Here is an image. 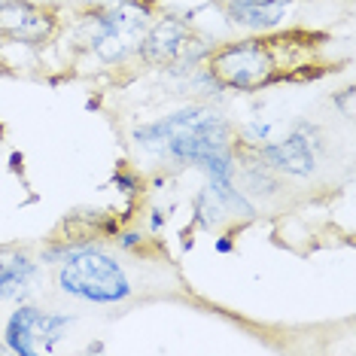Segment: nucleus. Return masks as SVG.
<instances>
[{
    "instance_id": "obj_1",
    "label": "nucleus",
    "mask_w": 356,
    "mask_h": 356,
    "mask_svg": "<svg viewBox=\"0 0 356 356\" xmlns=\"http://www.w3.org/2000/svg\"><path fill=\"white\" fill-rule=\"evenodd\" d=\"M55 289L70 302L92 307H119L137 296V283L128 265L110 253L104 241H95L55 265Z\"/></svg>"
},
{
    "instance_id": "obj_2",
    "label": "nucleus",
    "mask_w": 356,
    "mask_h": 356,
    "mask_svg": "<svg viewBox=\"0 0 356 356\" xmlns=\"http://www.w3.org/2000/svg\"><path fill=\"white\" fill-rule=\"evenodd\" d=\"M156 19L152 0H122L116 6H86L76 19L79 43L104 67L137 61V46Z\"/></svg>"
},
{
    "instance_id": "obj_3",
    "label": "nucleus",
    "mask_w": 356,
    "mask_h": 356,
    "mask_svg": "<svg viewBox=\"0 0 356 356\" xmlns=\"http://www.w3.org/2000/svg\"><path fill=\"white\" fill-rule=\"evenodd\" d=\"M207 67L225 92H241V95L262 92V88L283 79V70L277 64V55H274L268 34L265 37L247 34V37L213 46Z\"/></svg>"
},
{
    "instance_id": "obj_4",
    "label": "nucleus",
    "mask_w": 356,
    "mask_h": 356,
    "mask_svg": "<svg viewBox=\"0 0 356 356\" xmlns=\"http://www.w3.org/2000/svg\"><path fill=\"white\" fill-rule=\"evenodd\" d=\"M74 323V314L49 311L34 302H15V307L3 317L0 338L10 347V356H43L55 353V347Z\"/></svg>"
},
{
    "instance_id": "obj_5",
    "label": "nucleus",
    "mask_w": 356,
    "mask_h": 356,
    "mask_svg": "<svg viewBox=\"0 0 356 356\" xmlns=\"http://www.w3.org/2000/svg\"><path fill=\"white\" fill-rule=\"evenodd\" d=\"M326 156V137L320 125L296 119L283 134L256 149V159L268 165L280 180H307Z\"/></svg>"
},
{
    "instance_id": "obj_6",
    "label": "nucleus",
    "mask_w": 356,
    "mask_h": 356,
    "mask_svg": "<svg viewBox=\"0 0 356 356\" xmlns=\"http://www.w3.org/2000/svg\"><path fill=\"white\" fill-rule=\"evenodd\" d=\"M58 15L34 0H0V40L25 49H43L58 37Z\"/></svg>"
},
{
    "instance_id": "obj_7",
    "label": "nucleus",
    "mask_w": 356,
    "mask_h": 356,
    "mask_svg": "<svg viewBox=\"0 0 356 356\" xmlns=\"http://www.w3.org/2000/svg\"><path fill=\"white\" fill-rule=\"evenodd\" d=\"M192 40H195V31H192L189 19H180V15H156L149 22L140 46H137V61L147 64V67L165 70L168 64H174L186 52V46Z\"/></svg>"
},
{
    "instance_id": "obj_8",
    "label": "nucleus",
    "mask_w": 356,
    "mask_h": 356,
    "mask_svg": "<svg viewBox=\"0 0 356 356\" xmlns=\"http://www.w3.org/2000/svg\"><path fill=\"white\" fill-rule=\"evenodd\" d=\"M213 3L222 10L229 25L247 31V34L265 37L274 31H283V25L293 19L298 0H213Z\"/></svg>"
},
{
    "instance_id": "obj_9",
    "label": "nucleus",
    "mask_w": 356,
    "mask_h": 356,
    "mask_svg": "<svg viewBox=\"0 0 356 356\" xmlns=\"http://www.w3.org/2000/svg\"><path fill=\"white\" fill-rule=\"evenodd\" d=\"M40 259L25 250L0 247V302H28L40 277Z\"/></svg>"
},
{
    "instance_id": "obj_10",
    "label": "nucleus",
    "mask_w": 356,
    "mask_h": 356,
    "mask_svg": "<svg viewBox=\"0 0 356 356\" xmlns=\"http://www.w3.org/2000/svg\"><path fill=\"white\" fill-rule=\"evenodd\" d=\"M192 222H195L198 229H204V232H213V229H220L222 222H229V216H225V210L220 207L216 195L207 189V183L201 186L195 201H192Z\"/></svg>"
},
{
    "instance_id": "obj_11",
    "label": "nucleus",
    "mask_w": 356,
    "mask_h": 356,
    "mask_svg": "<svg viewBox=\"0 0 356 356\" xmlns=\"http://www.w3.org/2000/svg\"><path fill=\"white\" fill-rule=\"evenodd\" d=\"M110 183H113V189H116L119 195H125V198H137V195H143V189H147V180L140 177V171L125 168V165L113 171Z\"/></svg>"
},
{
    "instance_id": "obj_12",
    "label": "nucleus",
    "mask_w": 356,
    "mask_h": 356,
    "mask_svg": "<svg viewBox=\"0 0 356 356\" xmlns=\"http://www.w3.org/2000/svg\"><path fill=\"white\" fill-rule=\"evenodd\" d=\"M147 232L140 229H119L113 234V244H116L119 253H140L143 247H147Z\"/></svg>"
},
{
    "instance_id": "obj_13",
    "label": "nucleus",
    "mask_w": 356,
    "mask_h": 356,
    "mask_svg": "<svg viewBox=\"0 0 356 356\" xmlns=\"http://www.w3.org/2000/svg\"><path fill=\"white\" fill-rule=\"evenodd\" d=\"M234 250H238V238H234V232L213 234V253L216 256H232Z\"/></svg>"
},
{
    "instance_id": "obj_14",
    "label": "nucleus",
    "mask_w": 356,
    "mask_h": 356,
    "mask_svg": "<svg viewBox=\"0 0 356 356\" xmlns=\"http://www.w3.org/2000/svg\"><path fill=\"white\" fill-rule=\"evenodd\" d=\"M165 225H168V213L161 207H152L147 216V234H159Z\"/></svg>"
},
{
    "instance_id": "obj_15",
    "label": "nucleus",
    "mask_w": 356,
    "mask_h": 356,
    "mask_svg": "<svg viewBox=\"0 0 356 356\" xmlns=\"http://www.w3.org/2000/svg\"><path fill=\"white\" fill-rule=\"evenodd\" d=\"M104 350H107V344H104V341H88L83 347V353H88V356H92V353H104Z\"/></svg>"
},
{
    "instance_id": "obj_16",
    "label": "nucleus",
    "mask_w": 356,
    "mask_h": 356,
    "mask_svg": "<svg viewBox=\"0 0 356 356\" xmlns=\"http://www.w3.org/2000/svg\"><path fill=\"white\" fill-rule=\"evenodd\" d=\"M122 0H86V6H116Z\"/></svg>"
},
{
    "instance_id": "obj_17",
    "label": "nucleus",
    "mask_w": 356,
    "mask_h": 356,
    "mask_svg": "<svg viewBox=\"0 0 356 356\" xmlns=\"http://www.w3.org/2000/svg\"><path fill=\"white\" fill-rule=\"evenodd\" d=\"M0 356H10V347L3 344V338H0Z\"/></svg>"
}]
</instances>
